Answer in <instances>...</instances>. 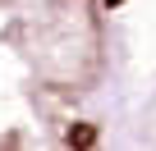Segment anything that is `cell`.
Listing matches in <instances>:
<instances>
[{"mask_svg":"<svg viewBox=\"0 0 156 151\" xmlns=\"http://www.w3.org/2000/svg\"><path fill=\"white\" fill-rule=\"evenodd\" d=\"M110 9L115 0H0V151H133Z\"/></svg>","mask_w":156,"mask_h":151,"instance_id":"6da1fadb","label":"cell"}]
</instances>
